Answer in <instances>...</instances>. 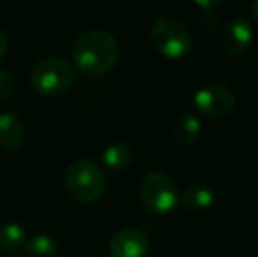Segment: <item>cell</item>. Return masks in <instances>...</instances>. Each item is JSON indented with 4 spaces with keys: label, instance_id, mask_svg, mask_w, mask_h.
Segmentation results:
<instances>
[{
    "label": "cell",
    "instance_id": "6da1fadb",
    "mask_svg": "<svg viewBox=\"0 0 258 257\" xmlns=\"http://www.w3.org/2000/svg\"><path fill=\"white\" fill-rule=\"evenodd\" d=\"M118 41L105 30H88L72 46V60L86 76L107 74L118 62Z\"/></svg>",
    "mask_w": 258,
    "mask_h": 257
},
{
    "label": "cell",
    "instance_id": "7a4b0ae2",
    "mask_svg": "<svg viewBox=\"0 0 258 257\" xmlns=\"http://www.w3.org/2000/svg\"><path fill=\"white\" fill-rule=\"evenodd\" d=\"M150 39L156 52L167 59H183L194 48V35L190 28L174 16L156 20L151 27Z\"/></svg>",
    "mask_w": 258,
    "mask_h": 257
},
{
    "label": "cell",
    "instance_id": "3957f363",
    "mask_svg": "<svg viewBox=\"0 0 258 257\" xmlns=\"http://www.w3.org/2000/svg\"><path fill=\"white\" fill-rule=\"evenodd\" d=\"M65 185L76 201L95 202L104 194L105 175L95 162L78 161L69 166L65 173Z\"/></svg>",
    "mask_w": 258,
    "mask_h": 257
},
{
    "label": "cell",
    "instance_id": "277c9868",
    "mask_svg": "<svg viewBox=\"0 0 258 257\" xmlns=\"http://www.w3.org/2000/svg\"><path fill=\"white\" fill-rule=\"evenodd\" d=\"M139 195L143 204L150 212L163 215L170 213L179 204V189L176 182L165 173H148L139 185Z\"/></svg>",
    "mask_w": 258,
    "mask_h": 257
},
{
    "label": "cell",
    "instance_id": "5b68a950",
    "mask_svg": "<svg viewBox=\"0 0 258 257\" xmlns=\"http://www.w3.org/2000/svg\"><path fill=\"white\" fill-rule=\"evenodd\" d=\"M72 69L61 59H44L32 71V85L35 92L44 97H54L63 93L72 85Z\"/></svg>",
    "mask_w": 258,
    "mask_h": 257
},
{
    "label": "cell",
    "instance_id": "8992f818",
    "mask_svg": "<svg viewBox=\"0 0 258 257\" xmlns=\"http://www.w3.org/2000/svg\"><path fill=\"white\" fill-rule=\"evenodd\" d=\"M194 104L204 117L221 118L235 108V93L221 83H207L195 92Z\"/></svg>",
    "mask_w": 258,
    "mask_h": 257
},
{
    "label": "cell",
    "instance_id": "52a82bcc",
    "mask_svg": "<svg viewBox=\"0 0 258 257\" xmlns=\"http://www.w3.org/2000/svg\"><path fill=\"white\" fill-rule=\"evenodd\" d=\"M253 41V28L246 18L234 16L220 32V48L228 57H241L248 52Z\"/></svg>",
    "mask_w": 258,
    "mask_h": 257
},
{
    "label": "cell",
    "instance_id": "ba28073f",
    "mask_svg": "<svg viewBox=\"0 0 258 257\" xmlns=\"http://www.w3.org/2000/svg\"><path fill=\"white\" fill-rule=\"evenodd\" d=\"M150 250L148 236L139 229H121L109 241V252L112 257H146Z\"/></svg>",
    "mask_w": 258,
    "mask_h": 257
},
{
    "label": "cell",
    "instance_id": "9c48e42d",
    "mask_svg": "<svg viewBox=\"0 0 258 257\" xmlns=\"http://www.w3.org/2000/svg\"><path fill=\"white\" fill-rule=\"evenodd\" d=\"M25 141V127L16 113H0V146L7 151H16Z\"/></svg>",
    "mask_w": 258,
    "mask_h": 257
},
{
    "label": "cell",
    "instance_id": "30bf717a",
    "mask_svg": "<svg viewBox=\"0 0 258 257\" xmlns=\"http://www.w3.org/2000/svg\"><path fill=\"white\" fill-rule=\"evenodd\" d=\"M179 201L183 202V206L188 212H206L214 202V190L206 183H195L184 190Z\"/></svg>",
    "mask_w": 258,
    "mask_h": 257
},
{
    "label": "cell",
    "instance_id": "8fae6325",
    "mask_svg": "<svg viewBox=\"0 0 258 257\" xmlns=\"http://www.w3.org/2000/svg\"><path fill=\"white\" fill-rule=\"evenodd\" d=\"M201 134V120L194 113H183L172 129L174 141L181 146H191Z\"/></svg>",
    "mask_w": 258,
    "mask_h": 257
},
{
    "label": "cell",
    "instance_id": "7c38bea8",
    "mask_svg": "<svg viewBox=\"0 0 258 257\" xmlns=\"http://www.w3.org/2000/svg\"><path fill=\"white\" fill-rule=\"evenodd\" d=\"M27 229L21 224H4L0 227V247L7 252H18L27 245Z\"/></svg>",
    "mask_w": 258,
    "mask_h": 257
},
{
    "label": "cell",
    "instance_id": "4fadbf2b",
    "mask_svg": "<svg viewBox=\"0 0 258 257\" xmlns=\"http://www.w3.org/2000/svg\"><path fill=\"white\" fill-rule=\"evenodd\" d=\"M102 159L107 168L114 169V171H121V169L128 168L132 162V150L125 143H112L104 150Z\"/></svg>",
    "mask_w": 258,
    "mask_h": 257
},
{
    "label": "cell",
    "instance_id": "5bb4252c",
    "mask_svg": "<svg viewBox=\"0 0 258 257\" xmlns=\"http://www.w3.org/2000/svg\"><path fill=\"white\" fill-rule=\"evenodd\" d=\"M27 254L32 257H54L58 254V245L49 234H35L25 245Z\"/></svg>",
    "mask_w": 258,
    "mask_h": 257
},
{
    "label": "cell",
    "instance_id": "9a60e30c",
    "mask_svg": "<svg viewBox=\"0 0 258 257\" xmlns=\"http://www.w3.org/2000/svg\"><path fill=\"white\" fill-rule=\"evenodd\" d=\"M14 90H16V83H14L13 76L0 69V99H9Z\"/></svg>",
    "mask_w": 258,
    "mask_h": 257
},
{
    "label": "cell",
    "instance_id": "2e32d148",
    "mask_svg": "<svg viewBox=\"0 0 258 257\" xmlns=\"http://www.w3.org/2000/svg\"><path fill=\"white\" fill-rule=\"evenodd\" d=\"M201 25H202V28L207 32H213L214 28H216V16H214L213 13H206L202 14V18H201Z\"/></svg>",
    "mask_w": 258,
    "mask_h": 257
},
{
    "label": "cell",
    "instance_id": "e0dca14e",
    "mask_svg": "<svg viewBox=\"0 0 258 257\" xmlns=\"http://www.w3.org/2000/svg\"><path fill=\"white\" fill-rule=\"evenodd\" d=\"M7 46H9V41H7V35H6V32H4L2 28H0V60L4 59V55H6Z\"/></svg>",
    "mask_w": 258,
    "mask_h": 257
},
{
    "label": "cell",
    "instance_id": "ac0fdd59",
    "mask_svg": "<svg viewBox=\"0 0 258 257\" xmlns=\"http://www.w3.org/2000/svg\"><path fill=\"white\" fill-rule=\"evenodd\" d=\"M251 14H253V20L258 23V0L256 2H253V6H251Z\"/></svg>",
    "mask_w": 258,
    "mask_h": 257
},
{
    "label": "cell",
    "instance_id": "d6986e66",
    "mask_svg": "<svg viewBox=\"0 0 258 257\" xmlns=\"http://www.w3.org/2000/svg\"><path fill=\"white\" fill-rule=\"evenodd\" d=\"M0 248H2V247H0Z\"/></svg>",
    "mask_w": 258,
    "mask_h": 257
}]
</instances>
